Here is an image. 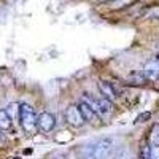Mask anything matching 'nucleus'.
Listing matches in <instances>:
<instances>
[{
  "label": "nucleus",
  "instance_id": "obj_19",
  "mask_svg": "<svg viewBox=\"0 0 159 159\" xmlns=\"http://www.w3.org/2000/svg\"><path fill=\"white\" fill-rule=\"evenodd\" d=\"M156 62H157V64H159V59H156Z\"/></svg>",
  "mask_w": 159,
  "mask_h": 159
},
{
  "label": "nucleus",
  "instance_id": "obj_14",
  "mask_svg": "<svg viewBox=\"0 0 159 159\" xmlns=\"http://www.w3.org/2000/svg\"><path fill=\"white\" fill-rule=\"evenodd\" d=\"M150 159H159V145L150 147Z\"/></svg>",
  "mask_w": 159,
  "mask_h": 159
},
{
  "label": "nucleus",
  "instance_id": "obj_8",
  "mask_svg": "<svg viewBox=\"0 0 159 159\" xmlns=\"http://www.w3.org/2000/svg\"><path fill=\"white\" fill-rule=\"evenodd\" d=\"M127 81H130L132 84H143L145 81H147V80H145V76H143V73L142 72H130L129 75H127Z\"/></svg>",
  "mask_w": 159,
  "mask_h": 159
},
{
  "label": "nucleus",
  "instance_id": "obj_7",
  "mask_svg": "<svg viewBox=\"0 0 159 159\" xmlns=\"http://www.w3.org/2000/svg\"><path fill=\"white\" fill-rule=\"evenodd\" d=\"M78 108H80V113H81V116H83V119H84V121H86V119H89V121H94V119H96V113L94 111H92L89 107H88V105L86 103H80L78 105Z\"/></svg>",
  "mask_w": 159,
  "mask_h": 159
},
{
  "label": "nucleus",
  "instance_id": "obj_9",
  "mask_svg": "<svg viewBox=\"0 0 159 159\" xmlns=\"http://www.w3.org/2000/svg\"><path fill=\"white\" fill-rule=\"evenodd\" d=\"M97 105H99V115L100 116H103V115H107V113H110L111 111V102H108L107 99H100V100H97Z\"/></svg>",
  "mask_w": 159,
  "mask_h": 159
},
{
  "label": "nucleus",
  "instance_id": "obj_5",
  "mask_svg": "<svg viewBox=\"0 0 159 159\" xmlns=\"http://www.w3.org/2000/svg\"><path fill=\"white\" fill-rule=\"evenodd\" d=\"M145 80H148V81H156L159 78V64L154 61H148L147 64L143 65V70H142Z\"/></svg>",
  "mask_w": 159,
  "mask_h": 159
},
{
  "label": "nucleus",
  "instance_id": "obj_17",
  "mask_svg": "<svg viewBox=\"0 0 159 159\" xmlns=\"http://www.w3.org/2000/svg\"><path fill=\"white\" fill-rule=\"evenodd\" d=\"M116 159H129V153L127 151H121V153L116 156Z\"/></svg>",
  "mask_w": 159,
  "mask_h": 159
},
{
  "label": "nucleus",
  "instance_id": "obj_6",
  "mask_svg": "<svg viewBox=\"0 0 159 159\" xmlns=\"http://www.w3.org/2000/svg\"><path fill=\"white\" fill-rule=\"evenodd\" d=\"M99 89L102 92L103 99H107L108 102H111V100L116 99V91H115L113 84H110L108 81H99Z\"/></svg>",
  "mask_w": 159,
  "mask_h": 159
},
{
  "label": "nucleus",
  "instance_id": "obj_1",
  "mask_svg": "<svg viewBox=\"0 0 159 159\" xmlns=\"http://www.w3.org/2000/svg\"><path fill=\"white\" fill-rule=\"evenodd\" d=\"M19 121L25 132H34L37 129V115L29 103L19 105Z\"/></svg>",
  "mask_w": 159,
  "mask_h": 159
},
{
  "label": "nucleus",
  "instance_id": "obj_10",
  "mask_svg": "<svg viewBox=\"0 0 159 159\" xmlns=\"http://www.w3.org/2000/svg\"><path fill=\"white\" fill-rule=\"evenodd\" d=\"M5 111H7L8 118L13 121V119L19 118V105H18V103H10V105H8V108H7Z\"/></svg>",
  "mask_w": 159,
  "mask_h": 159
},
{
  "label": "nucleus",
  "instance_id": "obj_3",
  "mask_svg": "<svg viewBox=\"0 0 159 159\" xmlns=\"http://www.w3.org/2000/svg\"><path fill=\"white\" fill-rule=\"evenodd\" d=\"M37 126L42 129L43 132H49L54 129L56 126V118L54 115H51L48 111H42L38 116H37Z\"/></svg>",
  "mask_w": 159,
  "mask_h": 159
},
{
  "label": "nucleus",
  "instance_id": "obj_16",
  "mask_svg": "<svg viewBox=\"0 0 159 159\" xmlns=\"http://www.w3.org/2000/svg\"><path fill=\"white\" fill-rule=\"evenodd\" d=\"M49 159H67V156L62 154V153H54L52 156H49Z\"/></svg>",
  "mask_w": 159,
  "mask_h": 159
},
{
  "label": "nucleus",
  "instance_id": "obj_15",
  "mask_svg": "<svg viewBox=\"0 0 159 159\" xmlns=\"http://www.w3.org/2000/svg\"><path fill=\"white\" fill-rule=\"evenodd\" d=\"M142 159H150V147L148 145H145L142 148Z\"/></svg>",
  "mask_w": 159,
  "mask_h": 159
},
{
  "label": "nucleus",
  "instance_id": "obj_2",
  "mask_svg": "<svg viewBox=\"0 0 159 159\" xmlns=\"http://www.w3.org/2000/svg\"><path fill=\"white\" fill-rule=\"evenodd\" d=\"M113 151V140L111 139H100L92 140V153L91 159H107Z\"/></svg>",
  "mask_w": 159,
  "mask_h": 159
},
{
  "label": "nucleus",
  "instance_id": "obj_18",
  "mask_svg": "<svg viewBox=\"0 0 159 159\" xmlns=\"http://www.w3.org/2000/svg\"><path fill=\"white\" fill-rule=\"evenodd\" d=\"M157 52H159V43H157Z\"/></svg>",
  "mask_w": 159,
  "mask_h": 159
},
{
  "label": "nucleus",
  "instance_id": "obj_11",
  "mask_svg": "<svg viewBox=\"0 0 159 159\" xmlns=\"http://www.w3.org/2000/svg\"><path fill=\"white\" fill-rule=\"evenodd\" d=\"M10 127H11V119L8 118V115H7L5 110H0V129L7 130Z\"/></svg>",
  "mask_w": 159,
  "mask_h": 159
},
{
  "label": "nucleus",
  "instance_id": "obj_12",
  "mask_svg": "<svg viewBox=\"0 0 159 159\" xmlns=\"http://www.w3.org/2000/svg\"><path fill=\"white\" fill-rule=\"evenodd\" d=\"M151 118V113L150 111H145V113H140L137 118H135V124H139V123H145V121H147V119H150Z\"/></svg>",
  "mask_w": 159,
  "mask_h": 159
},
{
  "label": "nucleus",
  "instance_id": "obj_4",
  "mask_svg": "<svg viewBox=\"0 0 159 159\" xmlns=\"http://www.w3.org/2000/svg\"><path fill=\"white\" fill-rule=\"evenodd\" d=\"M65 119H67V123L73 127H80L84 123V119H83L81 113H80V108L76 107V105L67 107V110H65Z\"/></svg>",
  "mask_w": 159,
  "mask_h": 159
},
{
  "label": "nucleus",
  "instance_id": "obj_13",
  "mask_svg": "<svg viewBox=\"0 0 159 159\" xmlns=\"http://www.w3.org/2000/svg\"><path fill=\"white\" fill-rule=\"evenodd\" d=\"M151 140H153L154 145H159V124L154 126L153 130H151Z\"/></svg>",
  "mask_w": 159,
  "mask_h": 159
}]
</instances>
